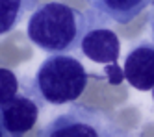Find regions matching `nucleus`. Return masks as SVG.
<instances>
[{
  "mask_svg": "<svg viewBox=\"0 0 154 137\" xmlns=\"http://www.w3.org/2000/svg\"><path fill=\"white\" fill-rule=\"evenodd\" d=\"M26 82L28 84L23 93H17L13 98L0 106V117H2L6 135H20L30 132L39 119L41 108L45 106L34 85V80H26Z\"/></svg>",
  "mask_w": 154,
  "mask_h": 137,
  "instance_id": "nucleus-4",
  "label": "nucleus"
},
{
  "mask_svg": "<svg viewBox=\"0 0 154 137\" xmlns=\"http://www.w3.org/2000/svg\"><path fill=\"white\" fill-rule=\"evenodd\" d=\"M150 0H91L89 13L98 20H112L119 24L132 22L139 13L145 11Z\"/></svg>",
  "mask_w": 154,
  "mask_h": 137,
  "instance_id": "nucleus-7",
  "label": "nucleus"
},
{
  "mask_svg": "<svg viewBox=\"0 0 154 137\" xmlns=\"http://www.w3.org/2000/svg\"><path fill=\"white\" fill-rule=\"evenodd\" d=\"M150 26H152V35H154V13H152V19H150Z\"/></svg>",
  "mask_w": 154,
  "mask_h": 137,
  "instance_id": "nucleus-12",
  "label": "nucleus"
},
{
  "mask_svg": "<svg viewBox=\"0 0 154 137\" xmlns=\"http://www.w3.org/2000/svg\"><path fill=\"white\" fill-rule=\"evenodd\" d=\"M106 74H108V78H109V84H121V80H123L125 76H123V71L119 68V65H117V61L115 63H108V67H106Z\"/></svg>",
  "mask_w": 154,
  "mask_h": 137,
  "instance_id": "nucleus-10",
  "label": "nucleus"
},
{
  "mask_svg": "<svg viewBox=\"0 0 154 137\" xmlns=\"http://www.w3.org/2000/svg\"><path fill=\"white\" fill-rule=\"evenodd\" d=\"M35 8V0H0V35H6Z\"/></svg>",
  "mask_w": 154,
  "mask_h": 137,
  "instance_id": "nucleus-8",
  "label": "nucleus"
},
{
  "mask_svg": "<svg viewBox=\"0 0 154 137\" xmlns=\"http://www.w3.org/2000/svg\"><path fill=\"white\" fill-rule=\"evenodd\" d=\"M6 135V130H4V124H2V117H0V137Z\"/></svg>",
  "mask_w": 154,
  "mask_h": 137,
  "instance_id": "nucleus-11",
  "label": "nucleus"
},
{
  "mask_svg": "<svg viewBox=\"0 0 154 137\" xmlns=\"http://www.w3.org/2000/svg\"><path fill=\"white\" fill-rule=\"evenodd\" d=\"M19 78L9 68H0V106L19 93Z\"/></svg>",
  "mask_w": 154,
  "mask_h": 137,
  "instance_id": "nucleus-9",
  "label": "nucleus"
},
{
  "mask_svg": "<svg viewBox=\"0 0 154 137\" xmlns=\"http://www.w3.org/2000/svg\"><path fill=\"white\" fill-rule=\"evenodd\" d=\"M150 91H152V100H154V87H152V89H150Z\"/></svg>",
  "mask_w": 154,
  "mask_h": 137,
  "instance_id": "nucleus-13",
  "label": "nucleus"
},
{
  "mask_svg": "<svg viewBox=\"0 0 154 137\" xmlns=\"http://www.w3.org/2000/svg\"><path fill=\"white\" fill-rule=\"evenodd\" d=\"M87 71L71 54H50L35 72L34 85L45 104L76 102L87 87Z\"/></svg>",
  "mask_w": 154,
  "mask_h": 137,
  "instance_id": "nucleus-2",
  "label": "nucleus"
},
{
  "mask_svg": "<svg viewBox=\"0 0 154 137\" xmlns=\"http://www.w3.org/2000/svg\"><path fill=\"white\" fill-rule=\"evenodd\" d=\"M115 133L117 130L108 115H104L100 109L87 106H72L67 113L56 117L43 130V135L50 137H109Z\"/></svg>",
  "mask_w": 154,
  "mask_h": 137,
  "instance_id": "nucleus-3",
  "label": "nucleus"
},
{
  "mask_svg": "<svg viewBox=\"0 0 154 137\" xmlns=\"http://www.w3.org/2000/svg\"><path fill=\"white\" fill-rule=\"evenodd\" d=\"M80 50L87 59L95 63H115L121 54V41L117 33L108 28H98L93 24L89 30L84 33Z\"/></svg>",
  "mask_w": 154,
  "mask_h": 137,
  "instance_id": "nucleus-6",
  "label": "nucleus"
},
{
  "mask_svg": "<svg viewBox=\"0 0 154 137\" xmlns=\"http://www.w3.org/2000/svg\"><path fill=\"white\" fill-rule=\"evenodd\" d=\"M123 76L137 91H150L154 87V43L143 41L128 52Z\"/></svg>",
  "mask_w": 154,
  "mask_h": 137,
  "instance_id": "nucleus-5",
  "label": "nucleus"
},
{
  "mask_svg": "<svg viewBox=\"0 0 154 137\" xmlns=\"http://www.w3.org/2000/svg\"><path fill=\"white\" fill-rule=\"evenodd\" d=\"M93 24H100L87 11L74 9L61 2H47L34 9L28 20V39L43 52L71 54L80 48L84 33Z\"/></svg>",
  "mask_w": 154,
  "mask_h": 137,
  "instance_id": "nucleus-1",
  "label": "nucleus"
}]
</instances>
